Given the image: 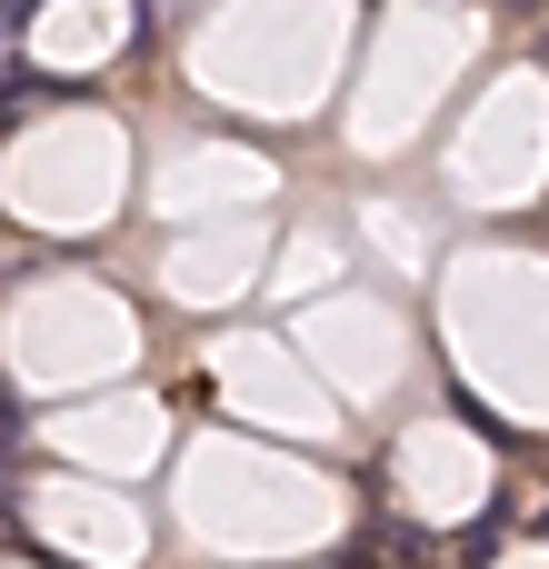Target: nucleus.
Returning <instances> with one entry per match:
<instances>
[{"instance_id":"1","label":"nucleus","mask_w":549,"mask_h":569,"mask_svg":"<svg viewBox=\"0 0 549 569\" xmlns=\"http://www.w3.org/2000/svg\"><path fill=\"white\" fill-rule=\"evenodd\" d=\"M350 569H430V530L380 520V530H360V540H350Z\"/></svg>"},{"instance_id":"2","label":"nucleus","mask_w":549,"mask_h":569,"mask_svg":"<svg viewBox=\"0 0 549 569\" xmlns=\"http://www.w3.org/2000/svg\"><path fill=\"white\" fill-rule=\"evenodd\" d=\"M490 550H500V520H480V530L460 540V569H490Z\"/></svg>"},{"instance_id":"3","label":"nucleus","mask_w":549,"mask_h":569,"mask_svg":"<svg viewBox=\"0 0 549 569\" xmlns=\"http://www.w3.org/2000/svg\"><path fill=\"white\" fill-rule=\"evenodd\" d=\"M500 10H540V0H500Z\"/></svg>"}]
</instances>
